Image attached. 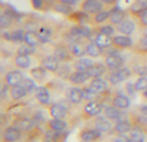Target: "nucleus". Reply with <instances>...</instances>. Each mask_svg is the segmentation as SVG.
<instances>
[{
    "label": "nucleus",
    "instance_id": "nucleus-1",
    "mask_svg": "<svg viewBox=\"0 0 147 142\" xmlns=\"http://www.w3.org/2000/svg\"><path fill=\"white\" fill-rule=\"evenodd\" d=\"M92 34H93V30L89 28L86 25L75 23L65 31L63 39L66 43H70V41H88L92 39Z\"/></svg>",
    "mask_w": 147,
    "mask_h": 142
},
{
    "label": "nucleus",
    "instance_id": "nucleus-2",
    "mask_svg": "<svg viewBox=\"0 0 147 142\" xmlns=\"http://www.w3.org/2000/svg\"><path fill=\"white\" fill-rule=\"evenodd\" d=\"M119 49L114 48V52L111 51V48L109 51L105 52V58H103V64L106 65V67L109 69V71H116L119 69H123L125 65V60L117 53Z\"/></svg>",
    "mask_w": 147,
    "mask_h": 142
},
{
    "label": "nucleus",
    "instance_id": "nucleus-3",
    "mask_svg": "<svg viewBox=\"0 0 147 142\" xmlns=\"http://www.w3.org/2000/svg\"><path fill=\"white\" fill-rule=\"evenodd\" d=\"M72 105L69 101H59L56 103H51L47 106L48 109V114L51 118L54 119H67L70 115V107Z\"/></svg>",
    "mask_w": 147,
    "mask_h": 142
},
{
    "label": "nucleus",
    "instance_id": "nucleus-4",
    "mask_svg": "<svg viewBox=\"0 0 147 142\" xmlns=\"http://www.w3.org/2000/svg\"><path fill=\"white\" fill-rule=\"evenodd\" d=\"M103 103L101 99H94V101L85 102L83 106V111H81V116L83 119H94L98 115L103 114Z\"/></svg>",
    "mask_w": 147,
    "mask_h": 142
},
{
    "label": "nucleus",
    "instance_id": "nucleus-5",
    "mask_svg": "<svg viewBox=\"0 0 147 142\" xmlns=\"http://www.w3.org/2000/svg\"><path fill=\"white\" fill-rule=\"evenodd\" d=\"M133 75L132 70H130L129 66H124L123 69H119L116 71H109V74L106 75V79L110 81L112 87L119 85V84L127 81L130 76Z\"/></svg>",
    "mask_w": 147,
    "mask_h": 142
},
{
    "label": "nucleus",
    "instance_id": "nucleus-6",
    "mask_svg": "<svg viewBox=\"0 0 147 142\" xmlns=\"http://www.w3.org/2000/svg\"><path fill=\"white\" fill-rule=\"evenodd\" d=\"M25 35H26L25 27H16L7 31H3L1 39L12 44H21L25 41Z\"/></svg>",
    "mask_w": 147,
    "mask_h": 142
},
{
    "label": "nucleus",
    "instance_id": "nucleus-7",
    "mask_svg": "<svg viewBox=\"0 0 147 142\" xmlns=\"http://www.w3.org/2000/svg\"><path fill=\"white\" fill-rule=\"evenodd\" d=\"M52 54H53L54 57H56L57 60H58L61 64H71L74 61V57L71 54V52H70L69 49V45H67V43H59V44H56L53 48V51H52Z\"/></svg>",
    "mask_w": 147,
    "mask_h": 142
},
{
    "label": "nucleus",
    "instance_id": "nucleus-8",
    "mask_svg": "<svg viewBox=\"0 0 147 142\" xmlns=\"http://www.w3.org/2000/svg\"><path fill=\"white\" fill-rule=\"evenodd\" d=\"M136 41L133 40L132 36L124 35V34H116L112 38V47L119 51H130L133 49Z\"/></svg>",
    "mask_w": 147,
    "mask_h": 142
},
{
    "label": "nucleus",
    "instance_id": "nucleus-9",
    "mask_svg": "<svg viewBox=\"0 0 147 142\" xmlns=\"http://www.w3.org/2000/svg\"><path fill=\"white\" fill-rule=\"evenodd\" d=\"M23 80H25V75H23L22 70H20V69L8 70L4 74V76H3V83L5 85H8L9 88L10 87L18 85V84H22Z\"/></svg>",
    "mask_w": 147,
    "mask_h": 142
},
{
    "label": "nucleus",
    "instance_id": "nucleus-10",
    "mask_svg": "<svg viewBox=\"0 0 147 142\" xmlns=\"http://www.w3.org/2000/svg\"><path fill=\"white\" fill-rule=\"evenodd\" d=\"M12 124L16 125L18 129L22 131V133H31V132H34V131L36 129L38 123H36L34 119H31V118L21 116L20 115V116H16L14 119H13Z\"/></svg>",
    "mask_w": 147,
    "mask_h": 142
},
{
    "label": "nucleus",
    "instance_id": "nucleus-11",
    "mask_svg": "<svg viewBox=\"0 0 147 142\" xmlns=\"http://www.w3.org/2000/svg\"><path fill=\"white\" fill-rule=\"evenodd\" d=\"M65 98L72 105V106H78V105L83 103L84 96H83V88L81 87L71 85L65 91Z\"/></svg>",
    "mask_w": 147,
    "mask_h": 142
},
{
    "label": "nucleus",
    "instance_id": "nucleus-12",
    "mask_svg": "<svg viewBox=\"0 0 147 142\" xmlns=\"http://www.w3.org/2000/svg\"><path fill=\"white\" fill-rule=\"evenodd\" d=\"M132 72L137 76H147V57L136 56L129 64Z\"/></svg>",
    "mask_w": 147,
    "mask_h": 142
},
{
    "label": "nucleus",
    "instance_id": "nucleus-13",
    "mask_svg": "<svg viewBox=\"0 0 147 142\" xmlns=\"http://www.w3.org/2000/svg\"><path fill=\"white\" fill-rule=\"evenodd\" d=\"M105 4L101 1V0H83L79 7V9L85 12L86 14L89 16H93L96 13L101 12L102 9H105Z\"/></svg>",
    "mask_w": 147,
    "mask_h": 142
},
{
    "label": "nucleus",
    "instance_id": "nucleus-14",
    "mask_svg": "<svg viewBox=\"0 0 147 142\" xmlns=\"http://www.w3.org/2000/svg\"><path fill=\"white\" fill-rule=\"evenodd\" d=\"M137 30H138V25L132 16L127 17L121 23H119V25L116 26L117 34H124V35H129V36L134 35Z\"/></svg>",
    "mask_w": 147,
    "mask_h": 142
},
{
    "label": "nucleus",
    "instance_id": "nucleus-15",
    "mask_svg": "<svg viewBox=\"0 0 147 142\" xmlns=\"http://www.w3.org/2000/svg\"><path fill=\"white\" fill-rule=\"evenodd\" d=\"M22 131L18 129L16 125L5 127L1 132V141L0 142H18L22 138Z\"/></svg>",
    "mask_w": 147,
    "mask_h": 142
},
{
    "label": "nucleus",
    "instance_id": "nucleus-16",
    "mask_svg": "<svg viewBox=\"0 0 147 142\" xmlns=\"http://www.w3.org/2000/svg\"><path fill=\"white\" fill-rule=\"evenodd\" d=\"M36 34H38L41 44H48L53 40L54 35H56V30H54V27H52L51 25L41 23V25H39V27L36 28Z\"/></svg>",
    "mask_w": 147,
    "mask_h": 142
},
{
    "label": "nucleus",
    "instance_id": "nucleus-17",
    "mask_svg": "<svg viewBox=\"0 0 147 142\" xmlns=\"http://www.w3.org/2000/svg\"><path fill=\"white\" fill-rule=\"evenodd\" d=\"M28 91L23 84H18V85L10 87L8 88V97H9L10 101L13 102H21L22 99H25L28 96Z\"/></svg>",
    "mask_w": 147,
    "mask_h": 142
},
{
    "label": "nucleus",
    "instance_id": "nucleus-18",
    "mask_svg": "<svg viewBox=\"0 0 147 142\" xmlns=\"http://www.w3.org/2000/svg\"><path fill=\"white\" fill-rule=\"evenodd\" d=\"M93 127L96 129H98L99 132L103 135V133H109L112 132V128H114V122L110 120L107 116H105L103 114L98 115L97 118L93 119Z\"/></svg>",
    "mask_w": 147,
    "mask_h": 142
},
{
    "label": "nucleus",
    "instance_id": "nucleus-19",
    "mask_svg": "<svg viewBox=\"0 0 147 142\" xmlns=\"http://www.w3.org/2000/svg\"><path fill=\"white\" fill-rule=\"evenodd\" d=\"M102 137V133L94 127H85L79 132V140L84 142H97Z\"/></svg>",
    "mask_w": 147,
    "mask_h": 142
},
{
    "label": "nucleus",
    "instance_id": "nucleus-20",
    "mask_svg": "<svg viewBox=\"0 0 147 142\" xmlns=\"http://www.w3.org/2000/svg\"><path fill=\"white\" fill-rule=\"evenodd\" d=\"M133 127H134L133 120L124 118V119L114 123V128H112L111 133H114V135H129V132L133 129Z\"/></svg>",
    "mask_w": 147,
    "mask_h": 142
},
{
    "label": "nucleus",
    "instance_id": "nucleus-21",
    "mask_svg": "<svg viewBox=\"0 0 147 142\" xmlns=\"http://www.w3.org/2000/svg\"><path fill=\"white\" fill-rule=\"evenodd\" d=\"M88 85H90L99 96H103L107 92L110 91V81L106 78H96V79H90L88 83Z\"/></svg>",
    "mask_w": 147,
    "mask_h": 142
},
{
    "label": "nucleus",
    "instance_id": "nucleus-22",
    "mask_svg": "<svg viewBox=\"0 0 147 142\" xmlns=\"http://www.w3.org/2000/svg\"><path fill=\"white\" fill-rule=\"evenodd\" d=\"M40 65L47 69L51 74H57L59 66H61V62L53 56V54H45L40 58Z\"/></svg>",
    "mask_w": 147,
    "mask_h": 142
},
{
    "label": "nucleus",
    "instance_id": "nucleus-23",
    "mask_svg": "<svg viewBox=\"0 0 147 142\" xmlns=\"http://www.w3.org/2000/svg\"><path fill=\"white\" fill-rule=\"evenodd\" d=\"M103 115L109 118L110 120H112L114 123H116V122H119V120H121L125 118V111L110 103V105H106V106H105Z\"/></svg>",
    "mask_w": 147,
    "mask_h": 142
},
{
    "label": "nucleus",
    "instance_id": "nucleus-24",
    "mask_svg": "<svg viewBox=\"0 0 147 142\" xmlns=\"http://www.w3.org/2000/svg\"><path fill=\"white\" fill-rule=\"evenodd\" d=\"M89 80H90V78H89L88 72H85V71H78V70H72V72L70 74L69 79H67V81L71 85H76V87H81L83 84L89 83Z\"/></svg>",
    "mask_w": 147,
    "mask_h": 142
},
{
    "label": "nucleus",
    "instance_id": "nucleus-25",
    "mask_svg": "<svg viewBox=\"0 0 147 142\" xmlns=\"http://www.w3.org/2000/svg\"><path fill=\"white\" fill-rule=\"evenodd\" d=\"M111 105H114V106H116V107H119V109L127 111V110H129L132 102H130V98L125 93H123V92H117V93H115L114 96H112Z\"/></svg>",
    "mask_w": 147,
    "mask_h": 142
},
{
    "label": "nucleus",
    "instance_id": "nucleus-26",
    "mask_svg": "<svg viewBox=\"0 0 147 142\" xmlns=\"http://www.w3.org/2000/svg\"><path fill=\"white\" fill-rule=\"evenodd\" d=\"M47 129H52L54 132H59V133H66V131L69 129V122L66 119H54L51 118L49 120L45 122Z\"/></svg>",
    "mask_w": 147,
    "mask_h": 142
},
{
    "label": "nucleus",
    "instance_id": "nucleus-27",
    "mask_svg": "<svg viewBox=\"0 0 147 142\" xmlns=\"http://www.w3.org/2000/svg\"><path fill=\"white\" fill-rule=\"evenodd\" d=\"M34 96H35L36 101L43 106L47 107L48 105H51V91L47 85H39Z\"/></svg>",
    "mask_w": 147,
    "mask_h": 142
},
{
    "label": "nucleus",
    "instance_id": "nucleus-28",
    "mask_svg": "<svg viewBox=\"0 0 147 142\" xmlns=\"http://www.w3.org/2000/svg\"><path fill=\"white\" fill-rule=\"evenodd\" d=\"M12 62L14 65L16 69L20 70H30L31 65H32V60L30 56H25V54H14L12 58Z\"/></svg>",
    "mask_w": 147,
    "mask_h": 142
},
{
    "label": "nucleus",
    "instance_id": "nucleus-29",
    "mask_svg": "<svg viewBox=\"0 0 147 142\" xmlns=\"http://www.w3.org/2000/svg\"><path fill=\"white\" fill-rule=\"evenodd\" d=\"M93 32H94V36L92 40L96 41V43L103 49V52L112 48V36H109V35H106V34L98 32V31H94V30H93Z\"/></svg>",
    "mask_w": 147,
    "mask_h": 142
},
{
    "label": "nucleus",
    "instance_id": "nucleus-30",
    "mask_svg": "<svg viewBox=\"0 0 147 142\" xmlns=\"http://www.w3.org/2000/svg\"><path fill=\"white\" fill-rule=\"evenodd\" d=\"M71 65H72L74 70L85 71L86 72V71L94 65V60L90 58V57H88V56H84V57H80V58H75L71 62Z\"/></svg>",
    "mask_w": 147,
    "mask_h": 142
},
{
    "label": "nucleus",
    "instance_id": "nucleus-31",
    "mask_svg": "<svg viewBox=\"0 0 147 142\" xmlns=\"http://www.w3.org/2000/svg\"><path fill=\"white\" fill-rule=\"evenodd\" d=\"M86 72H88L90 79L106 78V75L109 74V69L106 67V65H105L103 62H94V65L86 71Z\"/></svg>",
    "mask_w": 147,
    "mask_h": 142
},
{
    "label": "nucleus",
    "instance_id": "nucleus-32",
    "mask_svg": "<svg viewBox=\"0 0 147 142\" xmlns=\"http://www.w3.org/2000/svg\"><path fill=\"white\" fill-rule=\"evenodd\" d=\"M85 53H86L88 57L96 60V58H99V57L103 56L105 52H103V49L96 43V41L90 39V40H88L86 44H85Z\"/></svg>",
    "mask_w": 147,
    "mask_h": 142
},
{
    "label": "nucleus",
    "instance_id": "nucleus-33",
    "mask_svg": "<svg viewBox=\"0 0 147 142\" xmlns=\"http://www.w3.org/2000/svg\"><path fill=\"white\" fill-rule=\"evenodd\" d=\"M110 16H111V8L102 9L101 12L92 16V26L97 27V26H101L103 23H107L110 21Z\"/></svg>",
    "mask_w": 147,
    "mask_h": 142
},
{
    "label": "nucleus",
    "instance_id": "nucleus-34",
    "mask_svg": "<svg viewBox=\"0 0 147 142\" xmlns=\"http://www.w3.org/2000/svg\"><path fill=\"white\" fill-rule=\"evenodd\" d=\"M52 10L54 13H57V14H62L67 18L75 13V8L74 7H71L69 4H65V3H61L58 0H54L53 5H52Z\"/></svg>",
    "mask_w": 147,
    "mask_h": 142
},
{
    "label": "nucleus",
    "instance_id": "nucleus-35",
    "mask_svg": "<svg viewBox=\"0 0 147 142\" xmlns=\"http://www.w3.org/2000/svg\"><path fill=\"white\" fill-rule=\"evenodd\" d=\"M129 137L134 142H146L147 140V128L140 124H134L133 129L129 132Z\"/></svg>",
    "mask_w": 147,
    "mask_h": 142
},
{
    "label": "nucleus",
    "instance_id": "nucleus-36",
    "mask_svg": "<svg viewBox=\"0 0 147 142\" xmlns=\"http://www.w3.org/2000/svg\"><path fill=\"white\" fill-rule=\"evenodd\" d=\"M85 44H86V41H70V43H67L69 49L71 52L74 58H80V57L86 56Z\"/></svg>",
    "mask_w": 147,
    "mask_h": 142
},
{
    "label": "nucleus",
    "instance_id": "nucleus-37",
    "mask_svg": "<svg viewBox=\"0 0 147 142\" xmlns=\"http://www.w3.org/2000/svg\"><path fill=\"white\" fill-rule=\"evenodd\" d=\"M136 56H145L147 57V32L142 34L137 41L134 43V47L132 49Z\"/></svg>",
    "mask_w": 147,
    "mask_h": 142
},
{
    "label": "nucleus",
    "instance_id": "nucleus-38",
    "mask_svg": "<svg viewBox=\"0 0 147 142\" xmlns=\"http://www.w3.org/2000/svg\"><path fill=\"white\" fill-rule=\"evenodd\" d=\"M28 74H30V78H32L36 83H43L47 79V76H48L49 71L47 69H44L41 65H39L36 67H31L28 70Z\"/></svg>",
    "mask_w": 147,
    "mask_h": 142
},
{
    "label": "nucleus",
    "instance_id": "nucleus-39",
    "mask_svg": "<svg viewBox=\"0 0 147 142\" xmlns=\"http://www.w3.org/2000/svg\"><path fill=\"white\" fill-rule=\"evenodd\" d=\"M70 21L78 23V25H92V16L86 14L83 10H75V13L69 17Z\"/></svg>",
    "mask_w": 147,
    "mask_h": 142
},
{
    "label": "nucleus",
    "instance_id": "nucleus-40",
    "mask_svg": "<svg viewBox=\"0 0 147 142\" xmlns=\"http://www.w3.org/2000/svg\"><path fill=\"white\" fill-rule=\"evenodd\" d=\"M14 25V17H13L12 13L7 12V10H3L1 14H0V30L1 31H7L10 30Z\"/></svg>",
    "mask_w": 147,
    "mask_h": 142
},
{
    "label": "nucleus",
    "instance_id": "nucleus-41",
    "mask_svg": "<svg viewBox=\"0 0 147 142\" xmlns=\"http://www.w3.org/2000/svg\"><path fill=\"white\" fill-rule=\"evenodd\" d=\"M128 17V14L125 13V10L120 9V8H111V16H110V23L117 26L119 23H121L125 18Z\"/></svg>",
    "mask_w": 147,
    "mask_h": 142
},
{
    "label": "nucleus",
    "instance_id": "nucleus-42",
    "mask_svg": "<svg viewBox=\"0 0 147 142\" xmlns=\"http://www.w3.org/2000/svg\"><path fill=\"white\" fill-rule=\"evenodd\" d=\"M65 138H66V133H59L48 129L43 136V142H65Z\"/></svg>",
    "mask_w": 147,
    "mask_h": 142
},
{
    "label": "nucleus",
    "instance_id": "nucleus-43",
    "mask_svg": "<svg viewBox=\"0 0 147 142\" xmlns=\"http://www.w3.org/2000/svg\"><path fill=\"white\" fill-rule=\"evenodd\" d=\"M23 43L28 44V45L34 47V48H39L40 45H43L38 36V34H36V31H32V30H26L25 41H23Z\"/></svg>",
    "mask_w": 147,
    "mask_h": 142
},
{
    "label": "nucleus",
    "instance_id": "nucleus-44",
    "mask_svg": "<svg viewBox=\"0 0 147 142\" xmlns=\"http://www.w3.org/2000/svg\"><path fill=\"white\" fill-rule=\"evenodd\" d=\"M132 17L137 22L140 30H147V9H143L138 13H134V14H132Z\"/></svg>",
    "mask_w": 147,
    "mask_h": 142
},
{
    "label": "nucleus",
    "instance_id": "nucleus-45",
    "mask_svg": "<svg viewBox=\"0 0 147 142\" xmlns=\"http://www.w3.org/2000/svg\"><path fill=\"white\" fill-rule=\"evenodd\" d=\"M93 30L94 31H98V32H102V34H106V35L112 36V38H114V36L117 34L116 26L112 25V23H110V22L103 23V25H101V26H97V27H93Z\"/></svg>",
    "mask_w": 147,
    "mask_h": 142
},
{
    "label": "nucleus",
    "instance_id": "nucleus-46",
    "mask_svg": "<svg viewBox=\"0 0 147 142\" xmlns=\"http://www.w3.org/2000/svg\"><path fill=\"white\" fill-rule=\"evenodd\" d=\"M36 49L38 48H34V47L28 45V44H26V43H21V44H18L14 54H25V56L32 57L36 54Z\"/></svg>",
    "mask_w": 147,
    "mask_h": 142
},
{
    "label": "nucleus",
    "instance_id": "nucleus-47",
    "mask_svg": "<svg viewBox=\"0 0 147 142\" xmlns=\"http://www.w3.org/2000/svg\"><path fill=\"white\" fill-rule=\"evenodd\" d=\"M143 9H147V0H133L130 7L128 8V12H129V16H132Z\"/></svg>",
    "mask_w": 147,
    "mask_h": 142
},
{
    "label": "nucleus",
    "instance_id": "nucleus-48",
    "mask_svg": "<svg viewBox=\"0 0 147 142\" xmlns=\"http://www.w3.org/2000/svg\"><path fill=\"white\" fill-rule=\"evenodd\" d=\"M53 3H49V0H30L31 7H32L35 10H41V12L48 10V9H52Z\"/></svg>",
    "mask_w": 147,
    "mask_h": 142
},
{
    "label": "nucleus",
    "instance_id": "nucleus-49",
    "mask_svg": "<svg viewBox=\"0 0 147 142\" xmlns=\"http://www.w3.org/2000/svg\"><path fill=\"white\" fill-rule=\"evenodd\" d=\"M72 70L74 69H72L71 64H61V66H59V69H58V71H57L56 75H57V78L67 81V79H69L70 74L72 72Z\"/></svg>",
    "mask_w": 147,
    "mask_h": 142
},
{
    "label": "nucleus",
    "instance_id": "nucleus-50",
    "mask_svg": "<svg viewBox=\"0 0 147 142\" xmlns=\"http://www.w3.org/2000/svg\"><path fill=\"white\" fill-rule=\"evenodd\" d=\"M83 96H84V101L85 102L94 101V99H99V97H101L90 85H84L83 87Z\"/></svg>",
    "mask_w": 147,
    "mask_h": 142
},
{
    "label": "nucleus",
    "instance_id": "nucleus-51",
    "mask_svg": "<svg viewBox=\"0 0 147 142\" xmlns=\"http://www.w3.org/2000/svg\"><path fill=\"white\" fill-rule=\"evenodd\" d=\"M134 89L136 92H145L147 91V76H137L134 83Z\"/></svg>",
    "mask_w": 147,
    "mask_h": 142
},
{
    "label": "nucleus",
    "instance_id": "nucleus-52",
    "mask_svg": "<svg viewBox=\"0 0 147 142\" xmlns=\"http://www.w3.org/2000/svg\"><path fill=\"white\" fill-rule=\"evenodd\" d=\"M36 81L34 80L32 78L31 79H27V78H25V80H23V85L27 88V91H28V93L30 94H35V92H36V89H38V85H36Z\"/></svg>",
    "mask_w": 147,
    "mask_h": 142
},
{
    "label": "nucleus",
    "instance_id": "nucleus-53",
    "mask_svg": "<svg viewBox=\"0 0 147 142\" xmlns=\"http://www.w3.org/2000/svg\"><path fill=\"white\" fill-rule=\"evenodd\" d=\"M112 142H134L132 138L129 137V135H115V137L112 138Z\"/></svg>",
    "mask_w": 147,
    "mask_h": 142
},
{
    "label": "nucleus",
    "instance_id": "nucleus-54",
    "mask_svg": "<svg viewBox=\"0 0 147 142\" xmlns=\"http://www.w3.org/2000/svg\"><path fill=\"white\" fill-rule=\"evenodd\" d=\"M58 1L65 3V4H69V5H71V7H74V8H78V7H80V4H81L83 0H58Z\"/></svg>",
    "mask_w": 147,
    "mask_h": 142
},
{
    "label": "nucleus",
    "instance_id": "nucleus-55",
    "mask_svg": "<svg viewBox=\"0 0 147 142\" xmlns=\"http://www.w3.org/2000/svg\"><path fill=\"white\" fill-rule=\"evenodd\" d=\"M101 1L103 3L105 7H106V8H112L115 4H116L117 0H101Z\"/></svg>",
    "mask_w": 147,
    "mask_h": 142
},
{
    "label": "nucleus",
    "instance_id": "nucleus-56",
    "mask_svg": "<svg viewBox=\"0 0 147 142\" xmlns=\"http://www.w3.org/2000/svg\"><path fill=\"white\" fill-rule=\"evenodd\" d=\"M140 111H141V114L147 115V105H142V106H140Z\"/></svg>",
    "mask_w": 147,
    "mask_h": 142
},
{
    "label": "nucleus",
    "instance_id": "nucleus-57",
    "mask_svg": "<svg viewBox=\"0 0 147 142\" xmlns=\"http://www.w3.org/2000/svg\"><path fill=\"white\" fill-rule=\"evenodd\" d=\"M143 97H145V98L147 99V91H145V92H143Z\"/></svg>",
    "mask_w": 147,
    "mask_h": 142
},
{
    "label": "nucleus",
    "instance_id": "nucleus-58",
    "mask_svg": "<svg viewBox=\"0 0 147 142\" xmlns=\"http://www.w3.org/2000/svg\"><path fill=\"white\" fill-rule=\"evenodd\" d=\"M80 142H84V141H80Z\"/></svg>",
    "mask_w": 147,
    "mask_h": 142
}]
</instances>
